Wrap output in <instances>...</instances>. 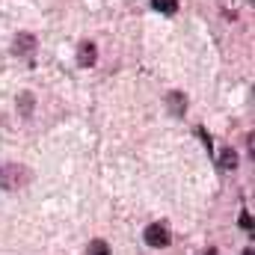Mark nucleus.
Here are the masks:
<instances>
[{
  "label": "nucleus",
  "mask_w": 255,
  "mask_h": 255,
  "mask_svg": "<svg viewBox=\"0 0 255 255\" xmlns=\"http://www.w3.org/2000/svg\"><path fill=\"white\" fill-rule=\"evenodd\" d=\"M30 178H33V172L21 163H3L0 166V190H21L30 184Z\"/></svg>",
  "instance_id": "nucleus-1"
},
{
  "label": "nucleus",
  "mask_w": 255,
  "mask_h": 255,
  "mask_svg": "<svg viewBox=\"0 0 255 255\" xmlns=\"http://www.w3.org/2000/svg\"><path fill=\"white\" fill-rule=\"evenodd\" d=\"M142 238H145V244H148L151 250H166V247H169V229H166L163 223H151V226H145Z\"/></svg>",
  "instance_id": "nucleus-2"
},
{
  "label": "nucleus",
  "mask_w": 255,
  "mask_h": 255,
  "mask_svg": "<svg viewBox=\"0 0 255 255\" xmlns=\"http://www.w3.org/2000/svg\"><path fill=\"white\" fill-rule=\"evenodd\" d=\"M36 45H39V42H36L33 33H18L15 42H12V51H15L18 57H30V54L36 51Z\"/></svg>",
  "instance_id": "nucleus-3"
},
{
  "label": "nucleus",
  "mask_w": 255,
  "mask_h": 255,
  "mask_svg": "<svg viewBox=\"0 0 255 255\" xmlns=\"http://www.w3.org/2000/svg\"><path fill=\"white\" fill-rule=\"evenodd\" d=\"M95 60H98L95 42H83V45L77 48V65H80V68H89V65H95Z\"/></svg>",
  "instance_id": "nucleus-4"
},
{
  "label": "nucleus",
  "mask_w": 255,
  "mask_h": 255,
  "mask_svg": "<svg viewBox=\"0 0 255 255\" xmlns=\"http://www.w3.org/2000/svg\"><path fill=\"white\" fill-rule=\"evenodd\" d=\"M217 160H220V169H229V172H232V169H238V163H241L238 151H235V148H229V145H226V148H220V157H217Z\"/></svg>",
  "instance_id": "nucleus-5"
},
{
  "label": "nucleus",
  "mask_w": 255,
  "mask_h": 255,
  "mask_svg": "<svg viewBox=\"0 0 255 255\" xmlns=\"http://www.w3.org/2000/svg\"><path fill=\"white\" fill-rule=\"evenodd\" d=\"M169 110H172L175 116H184V110H187V98H184L181 92H169Z\"/></svg>",
  "instance_id": "nucleus-6"
},
{
  "label": "nucleus",
  "mask_w": 255,
  "mask_h": 255,
  "mask_svg": "<svg viewBox=\"0 0 255 255\" xmlns=\"http://www.w3.org/2000/svg\"><path fill=\"white\" fill-rule=\"evenodd\" d=\"M33 107H36L33 95H30V92H21V95H18V110H21V116H30Z\"/></svg>",
  "instance_id": "nucleus-7"
},
{
  "label": "nucleus",
  "mask_w": 255,
  "mask_h": 255,
  "mask_svg": "<svg viewBox=\"0 0 255 255\" xmlns=\"http://www.w3.org/2000/svg\"><path fill=\"white\" fill-rule=\"evenodd\" d=\"M86 255H113V253H110V244H107V241L95 238V241L89 244V250H86Z\"/></svg>",
  "instance_id": "nucleus-8"
},
{
  "label": "nucleus",
  "mask_w": 255,
  "mask_h": 255,
  "mask_svg": "<svg viewBox=\"0 0 255 255\" xmlns=\"http://www.w3.org/2000/svg\"><path fill=\"white\" fill-rule=\"evenodd\" d=\"M151 6H154L157 12H163V15L178 12V0H151Z\"/></svg>",
  "instance_id": "nucleus-9"
},
{
  "label": "nucleus",
  "mask_w": 255,
  "mask_h": 255,
  "mask_svg": "<svg viewBox=\"0 0 255 255\" xmlns=\"http://www.w3.org/2000/svg\"><path fill=\"white\" fill-rule=\"evenodd\" d=\"M238 223H241V229H247V232H250V229H253V217H250V211H244Z\"/></svg>",
  "instance_id": "nucleus-10"
},
{
  "label": "nucleus",
  "mask_w": 255,
  "mask_h": 255,
  "mask_svg": "<svg viewBox=\"0 0 255 255\" xmlns=\"http://www.w3.org/2000/svg\"><path fill=\"white\" fill-rule=\"evenodd\" d=\"M205 255H217V250H208V253H205Z\"/></svg>",
  "instance_id": "nucleus-11"
},
{
  "label": "nucleus",
  "mask_w": 255,
  "mask_h": 255,
  "mask_svg": "<svg viewBox=\"0 0 255 255\" xmlns=\"http://www.w3.org/2000/svg\"><path fill=\"white\" fill-rule=\"evenodd\" d=\"M244 255H253V253H250V250H247V253H244Z\"/></svg>",
  "instance_id": "nucleus-12"
}]
</instances>
